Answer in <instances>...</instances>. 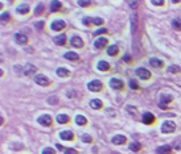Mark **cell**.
<instances>
[{
	"instance_id": "cell-27",
	"label": "cell",
	"mask_w": 181,
	"mask_h": 154,
	"mask_svg": "<svg viewBox=\"0 0 181 154\" xmlns=\"http://www.w3.org/2000/svg\"><path fill=\"white\" fill-rule=\"evenodd\" d=\"M75 122H77V124H78V125H85L86 122H87V120H86L85 116L78 115V116H77V117H75Z\"/></svg>"
},
{
	"instance_id": "cell-5",
	"label": "cell",
	"mask_w": 181,
	"mask_h": 154,
	"mask_svg": "<svg viewBox=\"0 0 181 154\" xmlns=\"http://www.w3.org/2000/svg\"><path fill=\"white\" fill-rule=\"evenodd\" d=\"M65 21H62V20H56V21H53V23L50 24V28H52V30H54V32H60V30H62L64 28H65Z\"/></svg>"
},
{
	"instance_id": "cell-43",
	"label": "cell",
	"mask_w": 181,
	"mask_h": 154,
	"mask_svg": "<svg viewBox=\"0 0 181 154\" xmlns=\"http://www.w3.org/2000/svg\"><path fill=\"white\" fill-rule=\"evenodd\" d=\"M36 28H37V29H42V28H44V23H42V21L36 23Z\"/></svg>"
},
{
	"instance_id": "cell-16",
	"label": "cell",
	"mask_w": 181,
	"mask_h": 154,
	"mask_svg": "<svg viewBox=\"0 0 181 154\" xmlns=\"http://www.w3.org/2000/svg\"><path fill=\"white\" fill-rule=\"evenodd\" d=\"M53 42L56 45H65L66 42V34H58L53 38Z\"/></svg>"
},
{
	"instance_id": "cell-33",
	"label": "cell",
	"mask_w": 181,
	"mask_h": 154,
	"mask_svg": "<svg viewBox=\"0 0 181 154\" xmlns=\"http://www.w3.org/2000/svg\"><path fill=\"white\" fill-rule=\"evenodd\" d=\"M78 5H81V7H89V5L91 4L90 0H78Z\"/></svg>"
},
{
	"instance_id": "cell-39",
	"label": "cell",
	"mask_w": 181,
	"mask_h": 154,
	"mask_svg": "<svg viewBox=\"0 0 181 154\" xmlns=\"http://www.w3.org/2000/svg\"><path fill=\"white\" fill-rule=\"evenodd\" d=\"M105 33H107V29L106 28H100V29H98L97 32H94V34L98 36V34H105Z\"/></svg>"
},
{
	"instance_id": "cell-1",
	"label": "cell",
	"mask_w": 181,
	"mask_h": 154,
	"mask_svg": "<svg viewBox=\"0 0 181 154\" xmlns=\"http://www.w3.org/2000/svg\"><path fill=\"white\" fill-rule=\"evenodd\" d=\"M174 131H176V124H174L173 121L168 120V121L163 122V125H161V132H163V133H173Z\"/></svg>"
},
{
	"instance_id": "cell-30",
	"label": "cell",
	"mask_w": 181,
	"mask_h": 154,
	"mask_svg": "<svg viewBox=\"0 0 181 154\" xmlns=\"http://www.w3.org/2000/svg\"><path fill=\"white\" fill-rule=\"evenodd\" d=\"M172 26H173L176 30H181V20H177V18H174V20L172 21Z\"/></svg>"
},
{
	"instance_id": "cell-47",
	"label": "cell",
	"mask_w": 181,
	"mask_h": 154,
	"mask_svg": "<svg viewBox=\"0 0 181 154\" xmlns=\"http://www.w3.org/2000/svg\"><path fill=\"white\" fill-rule=\"evenodd\" d=\"M57 147H58V149H60V150H61V152H62V150H64V152H65V149H64V147H62V146H61V145H60V144H58V145H57Z\"/></svg>"
},
{
	"instance_id": "cell-6",
	"label": "cell",
	"mask_w": 181,
	"mask_h": 154,
	"mask_svg": "<svg viewBox=\"0 0 181 154\" xmlns=\"http://www.w3.org/2000/svg\"><path fill=\"white\" fill-rule=\"evenodd\" d=\"M38 124H41V125H44V127H50L52 125V116H49V115H41L38 117Z\"/></svg>"
},
{
	"instance_id": "cell-42",
	"label": "cell",
	"mask_w": 181,
	"mask_h": 154,
	"mask_svg": "<svg viewBox=\"0 0 181 154\" xmlns=\"http://www.w3.org/2000/svg\"><path fill=\"white\" fill-rule=\"evenodd\" d=\"M65 154H78L74 149H65Z\"/></svg>"
},
{
	"instance_id": "cell-28",
	"label": "cell",
	"mask_w": 181,
	"mask_h": 154,
	"mask_svg": "<svg viewBox=\"0 0 181 154\" xmlns=\"http://www.w3.org/2000/svg\"><path fill=\"white\" fill-rule=\"evenodd\" d=\"M82 23H83L86 26L95 25V23H94V18H93V17H83V20H82Z\"/></svg>"
},
{
	"instance_id": "cell-36",
	"label": "cell",
	"mask_w": 181,
	"mask_h": 154,
	"mask_svg": "<svg viewBox=\"0 0 181 154\" xmlns=\"http://www.w3.org/2000/svg\"><path fill=\"white\" fill-rule=\"evenodd\" d=\"M42 11H44V5H42V4H38L37 7H36V9H35V15H37V16H38V15L42 13Z\"/></svg>"
},
{
	"instance_id": "cell-31",
	"label": "cell",
	"mask_w": 181,
	"mask_h": 154,
	"mask_svg": "<svg viewBox=\"0 0 181 154\" xmlns=\"http://www.w3.org/2000/svg\"><path fill=\"white\" fill-rule=\"evenodd\" d=\"M181 71V69L179 66H176V65H173V66L168 67V73H174V74H179Z\"/></svg>"
},
{
	"instance_id": "cell-20",
	"label": "cell",
	"mask_w": 181,
	"mask_h": 154,
	"mask_svg": "<svg viewBox=\"0 0 181 154\" xmlns=\"http://www.w3.org/2000/svg\"><path fill=\"white\" fill-rule=\"evenodd\" d=\"M97 67L99 71H107V70L110 69V65H109V62H106V61H99Z\"/></svg>"
},
{
	"instance_id": "cell-3",
	"label": "cell",
	"mask_w": 181,
	"mask_h": 154,
	"mask_svg": "<svg viewBox=\"0 0 181 154\" xmlns=\"http://www.w3.org/2000/svg\"><path fill=\"white\" fill-rule=\"evenodd\" d=\"M35 82L37 83L38 86H41V87H48V86L50 84V81L48 79V76L42 75V74H38V75L35 76Z\"/></svg>"
},
{
	"instance_id": "cell-25",
	"label": "cell",
	"mask_w": 181,
	"mask_h": 154,
	"mask_svg": "<svg viewBox=\"0 0 181 154\" xmlns=\"http://www.w3.org/2000/svg\"><path fill=\"white\" fill-rule=\"evenodd\" d=\"M62 8V3L61 1H52V4H50V11L52 12H57V11H60V9Z\"/></svg>"
},
{
	"instance_id": "cell-38",
	"label": "cell",
	"mask_w": 181,
	"mask_h": 154,
	"mask_svg": "<svg viewBox=\"0 0 181 154\" xmlns=\"http://www.w3.org/2000/svg\"><path fill=\"white\" fill-rule=\"evenodd\" d=\"M42 154H56V152H54L52 147H45V149L42 150Z\"/></svg>"
},
{
	"instance_id": "cell-22",
	"label": "cell",
	"mask_w": 181,
	"mask_h": 154,
	"mask_svg": "<svg viewBox=\"0 0 181 154\" xmlns=\"http://www.w3.org/2000/svg\"><path fill=\"white\" fill-rule=\"evenodd\" d=\"M90 107L94 109H100L103 107V103L99 99H93V100H90Z\"/></svg>"
},
{
	"instance_id": "cell-26",
	"label": "cell",
	"mask_w": 181,
	"mask_h": 154,
	"mask_svg": "<svg viewBox=\"0 0 181 154\" xmlns=\"http://www.w3.org/2000/svg\"><path fill=\"white\" fill-rule=\"evenodd\" d=\"M69 116L67 115H58L57 116V122L58 124H66V122H69Z\"/></svg>"
},
{
	"instance_id": "cell-40",
	"label": "cell",
	"mask_w": 181,
	"mask_h": 154,
	"mask_svg": "<svg viewBox=\"0 0 181 154\" xmlns=\"http://www.w3.org/2000/svg\"><path fill=\"white\" fill-rule=\"evenodd\" d=\"M48 103H49V104H57V103H58V98H57V96L50 98V99H48Z\"/></svg>"
},
{
	"instance_id": "cell-12",
	"label": "cell",
	"mask_w": 181,
	"mask_h": 154,
	"mask_svg": "<svg viewBox=\"0 0 181 154\" xmlns=\"http://www.w3.org/2000/svg\"><path fill=\"white\" fill-rule=\"evenodd\" d=\"M111 141L114 145H123V144H126L127 138H126V136H122V134H116V136L112 137Z\"/></svg>"
},
{
	"instance_id": "cell-23",
	"label": "cell",
	"mask_w": 181,
	"mask_h": 154,
	"mask_svg": "<svg viewBox=\"0 0 181 154\" xmlns=\"http://www.w3.org/2000/svg\"><path fill=\"white\" fill-rule=\"evenodd\" d=\"M149 63H151V66L156 67V69H161V67L164 66V63H163V61L157 59V58H151V59H149Z\"/></svg>"
},
{
	"instance_id": "cell-4",
	"label": "cell",
	"mask_w": 181,
	"mask_h": 154,
	"mask_svg": "<svg viewBox=\"0 0 181 154\" xmlns=\"http://www.w3.org/2000/svg\"><path fill=\"white\" fill-rule=\"evenodd\" d=\"M173 98L171 96V95H163L160 98V100H159V106H160L161 109H167V106L172 101Z\"/></svg>"
},
{
	"instance_id": "cell-18",
	"label": "cell",
	"mask_w": 181,
	"mask_h": 154,
	"mask_svg": "<svg viewBox=\"0 0 181 154\" xmlns=\"http://www.w3.org/2000/svg\"><path fill=\"white\" fill-rule=\"evenodd\" d=\"M16 11L19 12L20 15H27L29 12V5L27 4V3H24V4H20L19 7L16 8Z\"/></svg>"
},
{
	"instance_id": "cell-17",
	"label": "cell",
	"mask_w": 181,
	"mask_h": 154,
	"mask_svg": "<svg viewBox=\"0 0 181 154\" xmlns=\"http://www.w3.org/2000/svg\"><path fill=\"white\" fill-rule=\"evenodd\" d=\"M37 71V69H36V66H33V65H27L25 69H24V75L27 76H30L32 74H35Z\"/></svg>"
},
{
	"instance_id": "cell-35",
	"label": "cell",
	"mask_w": 181,
	"mask_h": 154,
	"mask_svg": "<svg viewBox=\"0 0 181 154\" xmlns=\"http://www.w3.org/2000/svg\"><path fill=\"white\" fill-rule=\"evenodd\" d=\"M127 111H128V112H131V115H132L134 117L137 115V109L135 108V107H132V106H127Z\"/></svg>"
},
{
	"instance_id": "cell-2",
	"label": "cell",
	"mask_w": 181,
	"mask_h": 154,
	"mask_svg": "<svg viewBox=\"0 0 181 154\" xmlns=\"http://www.w3.org/2000/svg\"><path fill=\"white\" fill-rule=\"evenodd\" d=\"M102 87H103L102 82L98 81V79H94V81L89 82V84H87L89 91H91V92H99L100 90H102Z\"/></svg>"
},
{
	"instance_id": "cell-45",
	"label": "cell",
	"mask_w": 181,
	"mask_h": 154,
	"mask_svg": "<svg viewBox=\"0 0 181 154\" xmlns=\"http://www.w3.org/2000/svg\"><path fill=\"white\" fill-rule=\"evenodd\" d=\"M123 61H124V62H130V61H131V58H130V55H124V57H123Z\"/></svg>"
},
{
	"instance_id": "cell-29",
	"label": "cell",
	"mask_w": 181,
	"mask_h": 154,
	"mask_svg": "<svg viewBox=\"0 0 181 154\" xmlns=\"http://www.w3.org/2000/svg\"><path fill=\"white\" fill-rule=\"evenodd\" d=\"M140 149H142V144L140 142H132L130 145V150H132V152H139Z\"/></svg>"
},
{
	"instance_id": "cell-10",
	"label": "cell",
	"mask_w": 181,
	"mask_h": 154,
	"mask_svg": "<svg viewBox=\"0 0 181 154\" xmlns=\"http://www.w3.org/2000/svg\"><path fill=\"white\" fill-rule=\"evenodd\" d=\"M15 41L19 45H27L28 44V38H27L25 34H21V33H16L15 34Z\"/></svg>"
},
{
	"instance_id": "cell-14",
	"label": "cell",
	"mask_w": 181,
	"mask_h": 154,
	"mask_svg": "<svg viewBox=\"0 0 181 154\" xmlns=\"http://www.w3.org/2000/svg\"><path fill=\"white\" fill-rule=\"evenodd\" d=\"M60 137H61V140L70 141V140L74 138V134H73L72 131H64V132H61V133H60Z\"/></svg>"
},
{
	"instance_id": "cell-37",
	"label": "cell",
	"mask_w": 181,
	"mask_h": 154,
	"mask_svg": "<svg viewBox=\"0 0 181 154\" xmlns=\"http://www.w3.org/2000/svg\"><path fill=\"white\" fill-rule=\"evenodd\" d=\"M130 87L132 88V90H137V88H139V84H137V82H136V81L131 79V81H130Z\"/></svg>"
},
{
	"instance_id": "cell-9",
	"label": "cell",
	"mask_w": 181,
	"mask_h": 154,
	"mask_svg": "<svg viewBox=\"0 0 181 154\" xmlns=\"http://www.w3.org/2000/svg\"><path fill=\"white\" fill-rule=\"evenodd\" d=\"M70 45L79 49V48H82V46H83V41H82V38L79 36H73L72 40H70Z\"/></svg>"
},
{
	"instance_id": "cell-32",
	"label": "cell",
	"mask_w": 181,
	"mask_h": 154,
	"mask_svg": "<svg viewBox=\"0 0 181 154\" xmlns=\"http://www.w3.org/2000/svg\"><path fill=\"white\" fill-rule=\"evenodd\" d=\"M1 23H5V21H10L11 20V16H10V13H7V12H3L1 13Z\"/></svg>"
},
{
	"instance_id": "cell-13",
	"label": "cell",
	"mask_w": 181,
	"mask_h": 154,
	"mask_svg": "<svg viewBox=\"0 0 181 154\" xmlns=\"http://www.w3.org/2000/svg\"><path fill=\"white\" fill-rule=\"evenodd\" d=\"M106 45H107V38H105V37H99L98 40L94 41V48L95 49H103Z\"/></svg>"
},
{
	"instance_id": "cell-19",
	"label": "cell",
	"mask_w": 181,
	"mask_h": 154,
	"mask_svg": "<svg viewBox=\"0 0 181 154\" xmlns=\"http://www.w3.org/2000/svg\"><path fill=\"white\" fill-rule=\"evenodd\" d=\"M57 75L61 78H67V76H70V71L65 67H60V69H57Z\"/></svg>"
},
{
	"instance_id": "cell-46",
	"label": "cell",
	"mask_w": 181,
	"mask_h": 154,
	"mask_svg": "<svg viewBox=\"0 0 181 154\" xmlns=\"http://www.w3.org/2000/svg\"><path fill=\"white\" fill-rule=\"evenodd\" d=\"M174 147H176L177 150H181V142H177L176 145H174Z\"/></svg>"
},
{
	"instance_id": "cell-34",
	"label": "cell",
	"mask_w": 181,
	"mask_h": 154,
	"mask_svg": "<svg viewBox=\"0 0 181 154\" xmlns=\"http://www.w3.org/2000/svg\"><path fill=\"white\" fill-rule=\"evenodd\" d=\"M81 140L83 141V142H91V141H93V138H91V136L90 134H82L81 136Z\"/></svg>"
},
{
	"instance_id": "cell-41",
	"label": "cell",
	"mask_w": 181,
	"mask_h": 154,
	"mask_svg": "<svg viewBox=\"0 0 181 154\" xmlns=\"http://www.w3.org/2000/svg\"><path fill=\"white\" fill-rule=\"evenodd\" d=\"M152 4H155V5H163L164 4V0H157V1H156V0H152Z\"/></svg>"
},
{
	"instance_id": "cell-11",
	"label": "cell",
	"mask_w": 181,
	"mask_h": 154,
	"mask_svg": "<svg viewBox=\"0 0 181 154\" xmlns=\"http://www.w3.org/2000/svg\"><path fill=\"white\" fill-rule=\"evenodd\" d=\"M143 122H144V124H147V125L153 124V122H155V116H153L151 112L143 113Z\"/></svg>"
},
{
	"instance_id": "cell-7",
	"label": "cell",
	"mask_w": 181,
	"mask_h": 154,
	"mask_svg": "<svg viewBox=\"0 0 181 154\" xmlns=\"http://www.w3.org/2000/svg\"><path fill=\"white\" fill-rule=\"evenodd\" d=\"M110 87L114 88V90H122V88L124 87V83L120 81V79H116V78H112L111 81H110Z\"/></svg>"
},
{
	"instance_id": "cell-44",
	"label": "cell",
	"mask_w": 181,
	"mask_h": 154,
	"mask_svg": "<svg viewBox=\"0 0 181 154\" xmlns=\"http://www.w3.org/2000/svg\"><path fill=\"white\" fill-rule=\"evenodd\" d=\"M130 7L131 8H136L137 7V1H130Z\"/></svg>"
},
{
	"instance_id": "cell-21",
	"label": "cell",
	"mask_w": 181,
	"mask_h": 154,
	"mask_svg": "<svg viewBox=\"0 0 181 154\" xmlns=\"http://www.w3.org/2000/svg\"><path fill=\"white\" fill-rule=\"evenodd\" d=\"M64 57H65L66 59H69V61H78L79 59V55L77 53H74V51H66Z\"/></svg>"
},
{
	"instance_id": "cell-15",
	"label": "cell",
	"mask_w": 181,
	"mask_h": 154,
	"mask_svg": "<svg viewBox=\"0 0 181 154\" xmlns=\"http://www.w3.org/2000/svg\"><path fill=\"white\" fill-rule=\"evenodd\" d=\"M172 152V146L171 145H163V146H159L156 149V153L157 154H171Z\"/></svg>"
},
{
	"instance_id": "cell-24",
	"label": "cell",
	"mask_w": 181,
	"mask_h": 154,
	"mask_svg": "<svg viewBox=\"0 0 181 154\" xmlns=\"http://www.w3.org/2000/svg\"><path fill=\"white\" fill-rule=\"evenodd\" d=\"M118 53H119L118 45H111V46H109V48H107V54L111 55V57H114V55H116Z\"/></svg>"
},
{
	"instance_id": "cell-8",
	"label": "cell",
	"mask_w": 181,
	"mask_h": 154,
	"mask_svg": "<svg viewBox=\"0 0 181 154\" xmlns=\"http://www.w3.org/2000/svg\"><path fill=\"white\" fill-rule=\"evenodd\" d=\"M136 75L139 76L140 79H149V76H151V73L148 71L147 69H143V67H139V69L136 70Z\"/></svg>"
}]
</instances>
